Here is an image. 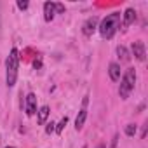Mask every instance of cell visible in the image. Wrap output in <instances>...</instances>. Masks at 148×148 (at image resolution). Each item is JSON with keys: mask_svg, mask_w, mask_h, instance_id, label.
I'll return each mask as SVG.
<instances>
[{"mask_svg": "<svg viewBox=\"0 0 148 148\" xmlns=\"http://www.w3.org/2000/svg\"><path fill=\"white\" fill-rule=\"evenodd\" d=\"M37 113V96L30 92L26 96V115H35Z\"/></svg>", "mask_w": 148, "mask_h": 148, "instance_id": "6", "label": "cell"}, {"mask_svg": "<svg viewBox=\"0 0 148 148\" xmlns=\"http://www.w3.org/2000/svg\"><path fill=\"white\" fill-rule=\"evenodd\" d=\"M132 54H134V58L138 61H145L146 59V49H145V44L141 40L132 44Z\"/></svg>", "mask_w": 148, "mask_h": 148, "instance_id": "4", "label": "cell"}, {"mask_svg": "<svg viewBox=\"0 0 148 148\" xmlns=\"http://www.w3.org/2000/svg\"><path fill=\"white\" fill-rule=\"evenodd\" d=\"M108 73H110V79H112L113 82H119V80H120V64H117V63H110V66H108Z\"/></svg>", "mask_w": 148, "mask_h": 148, "instance_id": "7", "label": "cell"}, {"mask_svg": "<svg viewBox=\"0 0 148 148\" xmlns=\"http://www.w3.org/2000/svg\"><path fill=\"white\" fill-rule=\"evenodd\" d=\"M66 124H68V117H63V119H61V122H59V124H56V132H58V134H61Z\"/></svg>", "mask_w": 148, "mask_h": 148, "instance_id": "13", "label": "cell"}, {"mask_svg": "<svg viewBox=\"0 0 148 148\" xmlns=\"http://www.w3.org/2000/svg\"><path fill=\"white\" fill-rule=\"evenodd\" d=\"M134 84H136V71H134V68H127L122 80H120V87H119V94L122 99L129 98L131 91L134 89Z\"/></svg>", "mask_w": 148, "mask_h": 148, "instance_id": "3", "label": "cell"}, {"mask_svg": "<svg viewBox=\"0 0 148 148\" xmlns=\"http://www.w3.org/2000/svg\"><path fill=\"white\" fill-rule=\"evenodd\" d=\"M5 148H14V146H5Z\"/></svg>", "mask_w": 148, "mask_h": 148, "instance_id": "22", "label": "cell"}, {"mask_svg": "<svg viewBox=\"0 0 148 148\" xmlns=\"http://www.w3.org/2000/svg\"><path fill=\"white\" fill-rule=\"evenodd\" d=\"M33 66H35V68H40V66H42V63H40V61H35V63H33Z\"/></svg>", "mask_w": 148, "mask_h": 148, "instance_id": "20", "label": "cell"}, {"mask_svg": "<svg viewBox=\"0 0 148 148\" xmlns=\"http://www.w3.org/2000/svg\"><path fill=\"white\" fill-rule=\"evenodd\" d=\"M96 148H106V146H105V145H99V146H96Z\"/></svg>", "mask_w": 148, "mask_h": 148, "instance_id": "21", "label": "cell"}, {"mask_svg": "<svg viewBox=\"0 0 148 148\" xmlns=\"http://www.w3.org/2000/svg\"><path fill=\"white\" fill-rule=\"evenodd\" d=\"M122 16H124L122 25H124V26H129V25H132L134 19H136V11H134V9H125V12H124Z\"/></svg>", "mask_w": 148, "mask_h": 148, "instance_id": "9", "label": "cell"}, {"mask_svg": "<svg viewBox=\"0 0 148 148\" xmlns=\"http://www.w3.org/2000/svg\"><path fill=\"white\" fill-rule=\"evenodd\" d=\"M117 54H119V59H120L122 63H129V61H131V54H129V51H127L124 45H119V47H117Z\"/></svg>", "mask_w": 148, "mask_h": 148, "instance_id": "11", "label": "cell"}, {"mask_svg": "<svg viewBox=\"0 0 148 148\" xmlns=\"http://www.w3.org/2000/svg\"><path fill=\"white\" fill-rule=\"evenodd\" d=\"M5 68H7V86L12 87L18 80V68H19V52L18 49H12L7 61H5Z\"/></svg>", "mask_w": 148, "mask_h": 148, "instance_id": "2", "label": "cell"}, {"mask_svg": "<svg viewBox=\"0 0 148 148\" xmlns=\"http://www.w3.org/2000/svg\"><path fill=\"white\" fill-rule=\"evenodd\" d=\"M98 30V18L96 16H92V18H89L86 23H84V26H82V32H84V35H92L94 32Z\"/></svg>", "mask_w": 148, "mask_h": 148, "instance_id": "5", "label": "cell"}, {"mask_svg": "<svg viewBox=\"0 0 148 148\" xmlns=\"http://www.w3.org/2000/svg\"><path fill=\"white\" fill-rule=\"evenodd\" d=\"M37 113H38V124H45L47 119H49V113H51V112H49V106H42Z\"/></svg>", "mask_w": 148, "mask_h": 148, "instance_id": "12", "label": "cell"}, {"mask_svg": "<svg viewBox=\"0 0 148 148\" xmlns=\"http://www.w3.org/2000/svg\"><path fill=\"white\" fill-rule=\"evenodd\" d=\"M125 134L127 136H134L136 134V125L134 124H127L125 125Z\"/></svg>", "mask_w": 148, "mask_h": 148, "instance_id": "14", "label": "cell"}, {"mask_svg": "<svg viewBox=\"0 0 148 148\" xmlns=\"http://www.w3.org/2000/svg\"><path fill=\"white\" fill-rule=\"evenodd\" d=\"M146 131H148V122H145V125H143V131H141V138H145V136H146Z\"/></svg>", "mask_w": 148, "mask_h": 148, "instance_id": "18", "label": "cell"}, {"mask_svg": "<svg viewBox=\"0 0 148 148\" xmlns=\"http://www.w3.org/2000/svg\"><path fill=\"white\" fill-rule=\"evenodd\" d=\"M54 11H56L58 14H63V12H64V5H63V4H54Z\"/></svg>", "mask_w": 148, "mask_h": 148, "instance_id": "16", "label": "cell"}, {"mask_svg": "<svg viewBox=\"0 0 148 148\" xmlns=\"http://www.w3.org/2000/svg\"><path fill=\"white\" fill-rule=\"evenodd\" d=\"M86 119H87V110H86V108H82V110L79 112L77 119H75V129H77V131H80V129L84 127V122H86Z\"/></svg>", "mask_w": 148, "mask_h": 148, "instance_id": "10", "label": "cell"}, {"mask_svg": "<svg viewBox=\"0 0 148 148\" xmlns=\"http://www.w3.org/2000/svg\"><path fill=\"white\" fill-rule=\"evenodd\" d=\"M119 28H120V12H112L101 21L99 33L103 35V38H112Z\"/></svg>", "mask_w": 148, "mask_h": 148, "instance_id": "1", "label": "cell"}, {"mask_svg": "<svg viewBox=\"0 0 148 148\" xmlns=\"http://www.w3.org/2000/svg\"><path fill=\"white\" fill-rule=\"evenodd\" d=\"M54 131H56V124H54V122H49L47 127H45V132L51 134V132H54Z\"/></svg>", "mask_w": 148, "mask_h": 148, "instance_id": "15", "label": "cell"}, {"mask_svg": "<svg viewBox=\"0 0 148 148\" xmlns=\"http://www.w3.org/2000/svg\"><path fill=\"white\" fill-rule=\"evenodd\" d=\"M54 14H56L54 4H52V2H45V4H44V19H45V21H52V19H54Z\"/></svg>", "mask_w": 148, "mask_h": 148, "instance_id": "8", "label": "cell"}, {"mask_svg": "<svg viewBox=\"0 0 148 148\" xmlns=\"http://www.w3.org/2000/svg\"><path fill=\"white\" fill-rule=\"evenodd\" d=\"M18 7H19L21 11H25V9H28V2H26V0H19V2H18Z\"/></svg>", "mask_w": 148, "mask_h": 148, "instance_id": "17", "label": "cell"}, {"mask_svg": "<svg viewBox=\"0 0 148 148\" xmlns=\"http://www.w3.org/2000/svg\"><path fill=\"white\" fill-rule=\"evenodd\" d=\"M117 139H119V136H115V138H113V141H112V146H113V148L117 146Z\"/></svg>", "mask_w": 148, "mask_h": 148, "instance_id": "19", "label": "cell"}]
</instances>
